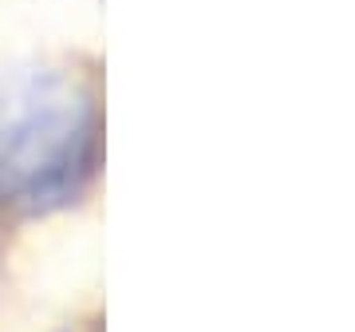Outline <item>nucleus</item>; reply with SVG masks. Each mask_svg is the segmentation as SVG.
I'll return each instance as SVG.
<instances>
[{"instance_id": "f257e3e1", "label": "nucleus", "mask_w": 355, "mask_h": 332, "mask_svg": "<svg viewBox=\"0 0 355 332\" xmlns=\"http://www.w3.org/2000/svg\"><path fill=\"white\" fill-rule=\"evenodd\" d=\"M99 111L87 83L40 64L0 67V202H64L95 163Z\"/></svg>"}]
</instances>
